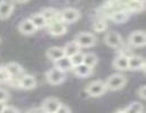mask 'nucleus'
Masks as SVG:
<instances>
[{
  "label": "nucleus",
  "mask_w": 146,
  "mask_h": 113,
  "mask_svg": "<svg viewBox=\"0 0 146 113\" xmlns=\"http://www.w3.org/2000/svg\"><path fill=\"white\" fill-rule=\"evenodd\" d=\"M37 85L36 79L33 75L30 74H24L21 77L19 80V88H23L25 91H31L33 88H35Z\"/></svg>",
  "instance_id": "nucleus-14"
},
{
  "label": "nucleus",
  "mask_w": 146,
  "mask_h": 113,
  "mask_svg": "<svg viewBox=\"0 0 146 113\" xmlns=\"http://www.w3.org/2000/svg\"><path fill=\"white\" fill-rule=\"evenodd\" d=\"M107 91L108 89L103 80H93L85 87V93L91 97H100Z\"/></svg>",
  "instance_id": "nucleus-3"
},
{
  "label": "nucleus",
  "mask_w": 146,
  "mask_h": 113,
  "mask_svg": "<svg viewBox=\"0 0 146 113\" xmlns=\"http://www.w3.org/2000/svg\"><path fill=\"white\" fill-rule=\"evenodd\" d=\"M117 50H118L117 56H123V57L129 58L130 56H133V54H134V53H133V51L130 50V48H129L128 45H125V44H122V45H121L120 48H118Z\"/></svg>",
  "instance_id": "nucleus-28"
},
{
  "label": "nucleus",
  "mask_w": 146,
  "mask_h": 113,
  "mask_svg": "<svg viewBox=\"0 0 146 113\" xmlns=\"http://www.w3.org/2000/svg\"><path fill=\"white\" fill-rule=\"evenodd\" d=\"M45 56L48 59H50L51 61H57L59 59H61L62 57H65V51L62 46H51L45 51Z\"/></svg>",
  "instance_id": "nucleus-15"
},
{
  "label": "nucleus",
  "mask_w": 146,
  "mask_h": 113,
  "mask_svg": "<svg viewBox=\"0 0 146 113\" xmlns=\"http://www.w3.org/2000/svg\"><path fill=\"white\" fill-rule=\"evenodd\" d=\"M61 102L57 97H48L42 102L41 110L45 113H56Z\"/></svg>",
  "instance_id": "nucleus-12"
},
{
  "label": "nucleus",
  "mask_w": 146,
  "mask_h": 113,
  "mask_svg": "<svg viewBox=\"0 0 146 113\" xmlns=\"http://www.w3.org/2000/svg\"><path fill=\"white\" fill-rule=\"evenodd\" d=\"M43 113H45V112H43Z\"/></svg>",
  "instance_id": "nucleus-38"
},
{
  "label": "nucleus",
  "mask_w": 146,
  "mask_h": 113,
  "mask_svg": "<svg viewBox=\"0 0 146 113\" xmlns=\"http://www.w3.org/2000/svg\"><path fill=\"white\" fill-rule=\"evenodd\" d=\"M92 28L96 33H102L108 31V23L103 17H96L92 23Z\"/></svg>",
  "instance_id": "nucleus-21"
},
{
  "label": "nucleus",
  "mask_w": 146,
  "mask_h": 113,
  "mask_svg": "<svg viewBox=\"0 0 146 113\" xmlns=\"http://www.w3.org/2000/svg\"><path fill=\"white\" fill-rule=\"evenodd\" d=\"M130 15L131 14L129 11H127L126 9H117L110 15L109 19L114 22L115 24H122V23H126L129 19Z\"/></svg>",
  "instance_id": "nucleus-13"
},
{
  "label": "nucleus",
  "mask_w": 146,
  "mask_h": 113,
  "mask_svg": "<svg viewBox=\"0 0 146 113\" xmlns=\"http://www.w3.org/2000/svg\"><path fill=\"white\" fill-rule=\"evenodd\" d=\"M82 14L80 11L77 9V8H74V7H67V8H64L62 10H60V14H59V18L61 22H64L65 24H73L76 23L79 18H80Z\"/></svg>",
  "instance_id": "nucleus-4"
},
{
  "label": "nucleus",
  "mask_w": 146,
  "mask_h": 113,
  "mask_svg": "<svg viewBox=\"0 0 146 113\" xmlns=\"http://www.w3.org/2000/svg\"><path fill=\"white\" fill-rule=\"evenodd\" d=\"M40 13L43 15V17L45 18L48 24L53 22V20H56V19H60L59 18L60 10H58V9H56L53 7H44Z\"/></svg>",
  "instance_id": "nucleus-17"
},
{
  "label": "nucleus",
  "mask_w": 146,
  "mask_h": 113,
  "mask_svg": "<svg viewBox=\"0 0 146 113\" xmlns=\"http://www.w3.org/2000/svg\"><path fill=\"white\" fill-rule=\"evenodd\" d=\"M104 43L108 46H110V48L117 50L118 48H120L123 44V40H122V36L118 32H115V31H109L104 35Z\"/></svg>",
  "instance_id": "nucleus-8"
},
{
  "label": "nucleus",
  "mask_w": 146,
  "mask_h": 113,
  "mask_svg": "<svg viewBox=\"0 0 146 113\" xmlns=\"http://www.w3.org/2000/svg\"><path fill=\"white\" fill-rule=\"evenodd\" d=\"M29 18L32 20V23L35 25V27H36L37 30H41V28L46 27V24H48V23H46L45 18L43 17V15H42L41 13H34V14H32Z\"/></svg>",
  "instance_id": "nucleus-22"
},
{
  "label": "nucleus",
  "mask_w": 146,
  "mask_h": 113,
  "mask_svg": "<svg viewBox=\"0 0 146 113\" xmlns=\"http://www.w3.org/2000/svg\"><path fill=\"white\" fill-rule=\"evenodd\" d=\"M99 62V58L98 56L94 53V52H87V53H84V60H83V63L94 68Z\"/></svg>",
  "instance_id": "nucleus-25"
},
{
  "label": "nucleus",
  "mask_w": 146,
  "mask_h": 113,
  "mask_svg": "<svg viewBox=\"0 0 146 113\" xmlns=\"http://www.w3.org/2000/svg\"><path fill=\"white\" fill-rule=\"evenodd\" d=\"M62 48H64V51H65V56H66V57H72V56L76 54L77 52L80 51L79 45H78L74 40L70 41V42H67V43L65 44V46H62Z\"/></svg>",
  "instance_id": "nucleus-24"
},
{
  "label": "nucleus",
  "mask_w": 146,
  "mask_h": 113,
  "mask_svg": "<svg viewBox=\"0 0 146 113\" xmlns=\"http://www.w3.org/2000/svg\"><path fill=\"white\" fill-rule=\"evenodd\" d=\"M14 3H26V2H29L30 0H11Z\"/></svg>",
  "instance_id": "nucleus-34"
},
{
  "label": "nucleus",
  "mask_w": 146,
  "mask_h": 113,
  "mask_svg": "<svg viewBox=\"0 0 146 113\" xmlns=\"http://www.w3.org/2000/svg\"><path fill=\"white\" fill-rule=\"evenodd\" d=\"M69 59H70V62H72L73 68H74V67H76V66L83 63V60H84V53H83L82 51H79V52H77L76 54H74V56H72V57H69Z\"/></svg>",
  "instance_id": "nucleus-27"
},
{
  "label": "nucleus",
  "mask_w": 146,
  "mask_h": 113,
  "mask_svg": "<svg viewBox=\"0 0 146 113\" xmlns=\"http://www.w3.org/2000/svg\"><path fill=\"white\" fill-rule=\"evenodd\" d=\"M5 68H6V70L8 71V74H9L10 77H22V76L25 74V73H24V68H23L19 63L14 62V61L8 62V63L5 66Z\"/></svg>",
  "instance_id": "nucleus-18"
},
{
  "label": "nucleus",
  "mask_w": 146,
  "mask_h": 113,
  "mask_svg": "<svg viewBox=\"0 0 146 113\" xmlns=\"http://www.w3.org/2000/svg\"><path fill=\"white\" fill-rule=\"evenodd\" d=\"M137 95H138L142 100H145L146 98V86L145 85H142V86L137 89Z\"/></svg>",
  "instance_id": "nucleus-32"
},
{
  "label": "nucleus",
  "mask_w": 146,
  "mask_h": 113,
  "mask_svg": "<svg viewBox=\"0 0 146 113\" xmlns=\"http://www.w3.org/2000/svg\"><path fill=\"white\" fill-rule=\"evenodd\" d=\"M8 98H9V93L6 89L0 88V102H5L6 103V101Z\"/></svg>",
  "instance_id": "nucleus-30"
},
{
  "label": "nucleus",
  "mask_w": 146,
  "mask_h": 113,
  "mask_svg": "<svg viewBox=\"0 0 146 113\" xmlns=\"http://www.w3.org/2000/svg\"><path fill=\"white\" fill-rule=\"evenodd\" d=\"M10 79V76L8 74V71L6 70L5 66L0 67V84L2 83H8V80Z\"/></svg>",
  "instance_id": "nucleus-29"
},
{
  "label": "nucleus",
  "mask_w": 146,
  "mask_h": 113,
  "mask_svg": "<svg viewBox=\"0 0 146 113\" xmlns=\"http://www.w3.org/2000/svg\"><path fill=\"white\" fill-rule=\"evenodd\" d=\"M74 41L79 45L80 49H90L96 44L98 38L95 34L91 32H79L75 35Z\"/></svg>",
  "instance_id": "nucleus-1"
},
{
  "label": "nucleus",
  "mask_w": 146,
  "mask_h": 113,
  "mask_svg": "<svg viewBox=\"0 0 146 113\" xmlns=\"http://www.w3.org/2000/svg\"><path fill=\"white\" fill-rule=\"evenodd\" d=\"M54 67L57 68V69H59V70H61L62 73H67V71H70L72 69H73V65H72V62H70V59H69V57H62L61 59H59V60H57V61H54Z\"/></svg>",
  "instance_id": "nucleus-20"
},
{
  "label": "nucleus",
  "mask_w": 146,
  "mask_h": 113,
  "mask_svg": "<svg viewBox=\"0 0 146 113\" xmlns=\"http://www.w3.org/2000/svg\"><path fill=\"white\" fill-rule=\"evenodd\" d=\"M145 59L142 56L133 54L128 58V70H144L145 71Z\"/></svg>",
  "instance_id": "nucleus-11"
},
{
  "label": "nucleus",
  "mask_w": 146,
  "mask_h": 113,
  "mask_svg": "<svg viewBox=\"0 0 146 113\" xmlns=\"http://www.w3.org/2000/svg\"><path fill=\"white\" fill-rule=\"evenodd\" d=\"M112 67L115 70L120 71L128 70V58L123 56H115V58L112 61Z\"/></svg>",
  "instance_id": "nucleus-19"
},
{
  "label": "nucleus",
  "mask_w": 146,
  "mask_h": 113,
  "mask_svg": "<svg viewBox=\"0 0 146 113\" xmlns=\"http://www.w3.org/2000/svg\"><path fill=\"white\" fill-rule=\"evenodd\" d=\"M115 113H126V112H125V110H119V111H117Z\"/></svg>",
  "instance_id": "nucleus-37"
},
{
  "label": "nucleus",
  "mask_w": 146,
  "mask_h": 113,
  "mask_svg": "<svg viewBox=\"0 0 146 113\" xmlns=\"http://www.w3.org/2000/svg\"><path fill=\"white\" fill-rule=\"evenodd\" d=\"M18 32L23 35H26V36H31L33 34H35L37 32V28L35 27V25L32 23V20L27 17V18H24L19 22L18 24Z\"/></svg>",
  "instance_id": "nucleus-9"
},
{
  "label": "nucleus",
  "mask_w": 146,
  "mask_h": 113,
  "mask_svg": "<svg viewBox=\"0 0 146 113\" xmlns=\"http://www.w3.org/2000/svg\"><path fill=\"white\" fill-rule=\"evenodd\" d=\"M104 83H106L107 89H109V91H119V89L125 87V85L127 83V78L122 74L115 73V74L110 75Z\"/></svg>",
  "instance_id": "nucleus-2"
},
{
  "label": "nucleus",
  "mask_w": 146,
  "mask_h": 113,
  "mask_svg": "<svg viewBox=\"0 0 146 113\" xmlns=\"http://www.w3.org/2000/svg\"><path fill=\"white\" fill-rule=\"evenodd\" d=\"M144 8H145L144 3H141V2H138L136 0H129L127 2L126 7H125V9L127 11H129L130 14H133V13H141V11L144 10Z\"/></svg>",
  "instance_id": "nucleus-23"
},
{
  "label": "nucleus",
  "mask_w": 146,
  "mask_h": 113,
  "mask_svg": "<svg viewBox=\"0 0 146 113\" xmlns=\"http://www.w3.org/2000/svg\"><path fill=\"white\" fill-rule=\"evenodd\" d=\"M136 1H138V2H141V3H144V5H145V0H136Z\"/></svg>",
  "instance_id": "nucleus-36"
},
{
  "label": "nucleus",
  "mask_w": 146,
  "mask_h": 113,
  "mask_svg": "<svg viewBox=\"0 0 146 113\" xmlns=\"http://www.w3.org/2000/svg\"><path fill=\"white\" fill-rule=\"evenodd\" d=\"M15 10V3L11 0H0V19H8Z\"/></svg>",
  "instance_id": "nucleus-10"
},
{
  "label": "nucleus",
  "mask_w": 146,
  "mask_h": 113,
  "mask_svg": "<svg viewBox=\"0 0 146 113\" xmlns=\"http://www.w3.org/2000/svg\"><path fill=\"white\" fill-rule=\"evenodd\" d=\"M5 106H6V103H5V102H0V113H2Z\"/></svg>",
  "instance_id": "nucleus-35"
},
{
  "label": "nucleus",
  "mask_w": 146,
  "mask_h": 113,
  "mask_svg": "<svg viewBox=\"0 0 146 113\" xmlns=\"http://www.w3.org/2000/svg\"><path fill=\"white\" fill-rule=\"evenodd\" d=\"M56 113H72V110H70L69 106H67L66 104H62V103H61Z\"/></svg>",
  "instance_id": "nucleus-33"
},
{
  "label": "nucleus",
  "mask_w": 146,
  "mask_h": 113,
  "mask_svg": "<svg viewBox=\"0 0 146 113\" xmlns=\"http://www.w3.org/2000/svg\"><path fill=\"white\" fill-rule=\"evenodd\" d=\"M65 79H66V74L57 69L56 67L50 68L45 73V80L51 85H60L65 81Z\"/></svg>",
  "instance_id": "nucleus-6"
},
{
  "label": "nucleus",
  "mask_w": 146,
  "mask_h": 113,
  "mask_svg": "<svg viewBox=\"0 0 146 113\" xmlns=\"http://www.w3.org/2000/svg\"><path fill=\"white\" fill-rule=\"evenodd\" d=\"M46 30L51 36L58 38V36H62L67 33L68 26H67V24H65L60 19H56V20L46 24Z\"/></svg>",
  "instance_id": "nucleus-5"
},
{
  "label": "nucleus",
  "mask_w": 146,
  "mask_h": 113,
  "mask_svg": "<svg viewBox=\"0 0 146 113\" xmlns=\"http://www.w3.org/2000/svg\"><path fill=\"white\" fill-rule=\"evenodd\" d=\"M143 104L139 103V102H133L130 103L126 109H125V112L126 113H143Z\"/></svg>",
  "instance_id": "nucleus-26"
},
{
  "label": "nucleus",
  "mask_w": 146,
  "mask_h": 113,
  "mask_svg": "<svg viewBox=\"0 0 146 113\" xmlns=\"http://www.w3.org/2000/svg\"><path fill=\"white\" fill-rule=\"evenodd\" d=\"M72 71L74 73V75H76L79 78H86V77H90L93 74L94 68H92V67H90L85 63H80V65L74 67Z\"/></svg>",
  "instance_id": "nucleus-16"
},
{
  "label": "nucleus",
  "mask_w": 146,
  "mask_h": 113,
  "mask_svg": "<svg viewBox=\"0 0 146 113\" xmlns=\"http://www.w3.org/2000/svg\"><path fill=\"white\" fill-rule=\"evenodd\" d=\"M2 113H21V111H19L17 108H15V106L6 105L5 109H3V111H2Z\"/></svg>",
  "instance_id": "nucleus-31"
},
{
  "label": "nucleus",
  "mask_w": 146,
  "mask_h": 113,
  "mask_svg": "<svg viewBox=\"0 0 146 113\" xmlns=\"http://www.w3.org/2000/svg\"><path fill=\"white\" fill-rule=\"evenodd\" d=\"M146 43V34L145 31L138 30L133 31L128 36V44L134 48H142Z\"/></svg>",
  "instance_id": "nucleus-7"
}]
</instances>
